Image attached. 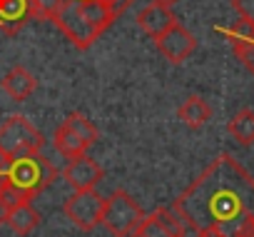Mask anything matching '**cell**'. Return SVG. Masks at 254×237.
Masks as SVG:
<instances>
[{
  "label": "cell",
  "mask_w": 254,
  "mask_h": 237,
  "mask_svg": "<svg viewBox=\"0 0 254 237\" xmlns=\"http://www.w3.org/2000/svg\"><path fill=\"white\" fill-rule=\"evenodd\" d=\"M170 207L185 220L192 237L204 230L234 237L254 220V177L229 153H222Z\"/></svg>",
  "instance_id": "6da1fadb"
},
{
  "label": "cell",
  "mask_w": 254,
  "mask_h": 237,
  "mask_svg": "<svg viewBox=\"0 0 254 237\" xmlns=\"http://www.w3.org/2000/svg\"><path fill=\"white\" fill-rule=\"evenodd\" d=\"M117 20V15L102 5L100 0H87V3H63L60 13L53 18L58 30L77 48L90 50L95 40Z\"/></svg>",
  "instance_id": "7a4b0ae2"
},
{
  "label": "cell",
  "mask_w": 254,
  "mask_h": 237,
  "mask_svg": "<svg viewBox=\"0 0 254 237\" xmlns=\"http://www.w3.org/2000/svg\"><path fill=\"white\" fill-rule=\"evenodd\" d=\"M142 220H145V210L125 190H115L110 197H105L102 227L112 237H132L142 225Z\"/></svg>",
  "instance_id": "3957f363"
},
{
  "label": "cell",
  "mask_w": 254,
  "mask_h": 237,
  "mask_svg": "<svg viewBox=\"0 0 254 237\" xmlns=\"http://www.w3.org/2000/svg\"><path fill=\"white\" fill-rule=\"evenodd\" d=\"M55 180H58L55 165H53L45 155H40V153L13 160V167H10V185L20 187L30 200H33L35 195L45 192Z\"/></svg>",
  "instance_id": "277c9868"
},
{
  "label": "cell",
  "mask_w": 254,
  "mask_h": 237,
  "mask_svg": "<svg viewBox=\"0 0 254 237\" xmlns=\"http://www.w3.org/2000/svg\"><path fill=\"white\" fill-rule=\"evenodd\" d=\"M45 145V135L23 115H10L8 120L0 125V150L10 155L13 160L35 155Z\"/></svg>",
  "instance_id": "5b68a950"
},
{
  "label": "cell",
  "mask_w": 254,
  "mask_h": 237,
  "mask_svg": "<svg viewBox=\"0 0 254 237\" xmlns=\"http://www.w3.org/2000/svg\"><path fill=\"white\" fill-rule=\"evenodd\" d=\"M102 210H105V197L95 190H75V195H70L63 205L67 220L82 232H90L97 225H102Z\"/></svg>",
  "instance_id": "8992f818"
},
{
  "label": "cell",
  "mask_w": 254,
  "mask_h": 237,
  "mask_svg": "<svg viewBox=\"0 0 254 237\" xmlns=\"http://www.w3.org/2000/svg\"><path fill=\"white\" fill-rule=\"evenodd\" d=\"M132 237H192V232L172 207H160L145 215L142 225Z\"/></svg>",
  "instance_id": "52a82bcc"
},
{
  "label": "cell",
  "mask_w": 254,
  "mask_h": 237,
  "mask_svg": "<svg viewBox=\"0 0 254 237\" xmlns=\"http://www.w3.org/2000/svg\"><path fill=\"white\" fill-rule=\"evenodd\" d=\"M155 45L172 65H180L197 50V38L185 25L175 23L170 30H165L160 38H155Z\"/></svg>",
  "instance_id": "ba28073f"
},
{
  "label": "cell",
  "mask_w": 254,
  "mask_h": 237,
  "mask_svg": "<svg viewBox=\"0 0 254 237\" xmlns=\"http://www.w3.org/2000/svg\"><path fill=\"white\" fill-rule=\"evenodd\" d=\"M63 177L67 180V185L72 190H95L97 182L105 177V170L87 155H80V158H72L63 172Z\"/></svg>",
  "instance_id": "9c48e42d"
},
{
  "label": "cell",
  "mask_w": 254,
  "mask_h": 237,
  "mask_svg": "<svg viewBox=\"0 0 254 237\" xmlns=\"http://www.w3.org/2000/svg\"><path fill=\"white\" fill-rule=\"evenodd\" d=\"M175 15L170 10V5H162V3H150L145 10L137 13V25L150 35V38H160L165 30H170L175 25Z\"/></svg>",
  "instance_id": "30bf717a"
},
{
  "label": "cell",
  "mask_w": 254,
  "mask_h": 237,
  "mask_svg": "<svg viewBox=\"0 0 254 237\" xmlns=\"http://www.w3.org/2000/svg\"><path fill=\"white\" fill-rule=\"evenodd\" d=\"M28 20H33L30 0H0V30L13 35Z\"/></svg>",
  "instance_id": "8fae6325"
},
{
  "label": "cell",
  "mask_w": 254,
  "mask_h": 237,
  "mask_svg": "<svg viewBox=\"0 0 254 237\" xmlns=\"http://www.w3.org/2000/svg\"><path fill=\"white\" fill-rule=\"evenodd\" d=\"M35 87H38V80H35L33 73H30L28 68H23V65H13V68L5 73V78H3V90H5L15 102L28 100V97L35 92Z\"/></svg>",
  "instance_id": "7c38bea8"
},
{
  "label": "cell",
  "mask_w": 254,
  "mask_h": 237,
  "mask_svg": "<svg viewBox=\"0 0 254 237\" xmlns=\"http://www.w3.org/2000/svg\"><path fill=\"white\" fill-rule=\"evenodd\" d=\"M177 117L192 130H199L202 125L209 123V117H212V107L204 97L199 95H190L180 107H177Z\"/></svg>",
  "instance_id": "4fadbf2b"
},
{
  "label": "cell",
  "mask_w": 254,
  "mask_h": 237,
  "mask_svg": "<svg viewBox=\"0 0 254 237\" xmlns=\"http://www.w3.org/2000/svg\"><path fill=\"white\" fill-rule=\"evenodd\" d=\"M5 225H8L15 235L25 237V235H30V232L40 225V212L33 207V202H20L18 207L8 210Z\"/></svg>",
  "instance_id": "5bb4252c"
},
{
  "label": "cell",
  "mask_w": 254,
  "mask_h": 237,
  "mask_svg": "<svg viewBox=\"0 0 254 237\" xmlns=\"http://www.w3.org/2000/svg\"><path fill=\"white\" fill-rule=\"evenodd\" d=\"M53 145H55V150H58L60 155H65L67 160L85 155L87 148H90V145H87L80 135H75L65 123H63L60 128H55V133H53Z\"/></svg>",
  "instance_id": "9a60e30c"
},
{
  "label": "cell",
  "mask_w": 254,
  "mask_h": 237,
  "mask_svg": "<svg viewBox=\"0 0 254 237\" xmlns=\"http://www.w3.org/2000/svg\"><path fill=\"white\" fill-rule=\"evenodd\" d=\"M227 130L239 145H244V148L254 145V110H249V107L239 110L227 123Z\"/></svg>",
  "instance_id": "2e32d148"
},
{
  "label": "cell",
  "mask_w": 254,
  "mask_h": 237,
  "mask_svg": "<svg viewBox=\"0 0 254 237\" xmlns=\"http://www.w3.org/2000/svg\"><path fill=\"white\" fill-rule=\"evenodd\" d=\"M65 125L75 133V135H80L90 148L95 145V140H97V128H95V123L90 120V117L87 115H82V112H70L67 117H65Z\"/></svg>",
  "instance_id": "e0dca14e"
},
{
  "label": "cell",
  "mask_w": 254,
  "mask_h": 237,
  "mask_svg": "<svg viewBox=\"0 0 254 237\" xmlns=\"http://www.w3.org/2000/svg\"><path fill=\"white\" fill-rule=\"evenodd\" d=\"M229 45H232L234 55L239 58V63L254 75V40H247V38H229Z\"/></svg>",
  "instance_id": "ac0fdd59"
},
{
  "label": "cell",
  "mask_w": 254,
  "mask_h": 237,
  "mask_svg": "<svg viewBox=\"0 0 254 237\" xmlns=\"http://www.w3.org/2000/svg\"><path fill=\"white\" fill-rule=\"evenodd\" d=\"M63 8V0H30L33 20H53Z\"/></svg>",
  "instance_id": "d6986e66"
},
{
  "label": "cell",
  "mask_w": 254,
  "mask_h": 237,
  "mask_svg": "<svg viewBox=\"0 0 254 237\" xmlns=\"http://www.w3.org/2000/svg\"><path fill=\"white\" fill-rule=\"evenodd\" d=\"M0 202L5 205V210H13V207H18L20 202H30V197L20 190V187H15V185H5L3 190H0Z\"/></svg>",
  "instance_id": "ffe728a7"
},
{
  "label": "cell",
  "mask_w": 254,
  "mask_h": 237,
  "mask_svg": "<svg viewBox=\"0 0 254 237\" xmlns=\"http://www.w3.org/2000/svg\"><path fill=\"white\" fill-rule=\"evenodd\" d=\"M232 8L247 23H254V0H232Z\"/></svg>",
  "instance_id": "44dd1931"
},
{
  "label": "cell",
  "mask_w": 254,
  "mask_h": 237,
  "mask_svg": "<svg viewBox=\"0 0 254 237\" xmlns=\"http://www.w3.org/2000/svg\"><path fill=\"white\" fill-rule=\"evenodd\" d=\"M10 167H13V158L0 150V190L10 182Z\"/></svg>",
  "instance_id": "7402d4cb"
},
{
  "label": "cell",
  "mask_w": 254,
  "mask_h": 237,
  "mask_svg": "<svg viewBox=\"0 0 254 237\" xmlns=\"http://www.w3.org/2000/svg\"><path fill=\"white\" fill-rule=\"evenodd\" d=\"M194 237H222L219 232H214V230H204V232H197Z\"/></svg>",
  "instance_id": "603a6c76"
},
{
  "label": "cell",
  "mask_w": 254,
  "mask_h": 237,
  "mask_svg": "<svg viewBox=\"0 0 254 237\" xmlns=\"http://www.w3.org/2000/svg\"><path fill=\"white\" fill-rule=\"evenodd\" d=\"M5 215H8V210H5V205H3V202H0V225L5 222Z\"/></svg>",
  "instance_id": "cb8c5ba5"
},
{
  "label": "cell",
  "mask_w": 254,
  "mask_h": 237,
  "mask_svg": "<svg viewBox=\"0 0 254 237\" xmlns=\"http://www.w3.org/2000/svg\"><path fill=\"white\" fill-rule=\"evenodd\" d=\"M155 3H162V5H175V3H180V0H155Z\"/></svg>",
  "instance_id": "d4e9b609"
},
{
  "label": "cell",
  "mask_w": 254,
  "mask_h": 237,
  "mask_svg": "<svg viewBox=\"0 0 254 237\" xmlns=\"http://www.w3.org/2000/svg\"><path fill=\"white\" fill-rule=\"evenodd\" d=\"M63 3H87V0H63Z\"/></svg>",
  "instance_id": "484cf974"
}]
</instances>
